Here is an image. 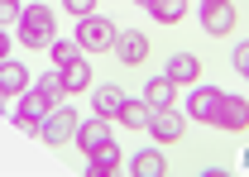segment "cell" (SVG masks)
I'll return each instance as SVG.
<instances>
[{"mask_svg":"<svg viewBox=\"0 0 249 177\" xmlns=\"http://www.w3.org/2000/svg\"><path fill=\"white\" fill-rule=\"evenodd\" d=\"M19 38H24L29 48H53V38H58L53 10H43V5H24V10H19Z\"/></svg>","mask_w":249,"mask_h":177,"instance_id":"obj_1","label":"cell"},{"mask_svg":"<svg viewBox=\"0 0 249 177\" xmlns=\"http://www.w3.org/2000/svg\"><path fill=\"white\" fill-rule=\"evenodd\" d=\"M115 43V24L110 19H101V15H87V19H77V48H87V53H101V48H110Z\"/></svg>","mask_w":249,"mask_h":177,"instance_id":"obj_2","label":"cell"},{"mask_svg":"<svg viewBox=\"0 0 249 177\" xmlns=\"http://www.w3.org/2000/svg\"><path fill=\"white\" fill-rule=\"evenodd\" d=\"M48 110H53V101H48L43 91H24V101H19V115H15V124H19L24 134H38V124L48 120Z\"/></svg>","mask_w":249,"mask_h":177,"instance_id":"obj_3","label":"cell"},{"mask_svg":"<svg viewBox=\"0 0 249 177\" xmlns=\"http://www.w3.org/2000/svg\"><path fill=\"white\" fill-rule=\"evenodd\" d=\"M38 134H43V144H67V139L77 134V115H72V110H62V106H53L48 120L38 124Z\"/></svg>","mask_w":249,"mask_h":177,"instance_id":"obj_4","label":"cell"},{"mask_svg":"<svg viewBox=\"0 0 249 177\" xmlns=\"http://www.w3.org/2000/svg\"><path fill=\"white\" fill-rule=\"evenodd\" d=\"M144 129H154L158 144H173V139H182V115L173 110V106H163V110H149V124Z\"/></svg>","mask_w":249,"mask_h":177,"instance_id":"obj_5","label":"cell"},{"mask_svg":"<svg viewBox=\"0 0 249 177\" xmlns=\"http://www.w3.org/2000/svg\"><path fill=\"white\" fill-rule=\"evenodd\" d=\"M216 124H225V129H235V134H240V129L249 124V101H245V96H225V91H220Z\"/></svg>","mask_w":249,"mask_h":177,"instance_id":"obj_6","label":"cell"},{"mask_svg":"<svg viewBox=\"0 0 249 177\" xmlns=\"http://www.w3.org/2000/svg\"><path fill=\"white\" fill-rule=\"evenodd\" d=\"M201 29H206V34H230V29H235V10H230V0H211V5L201 10Z\"/></svg>","mask_w":249,"mask_h":177,"instance_id":"obj_7","label":"cell"},{"mask_svg":"<svg viewBox=\"0 0 249 177\" xmlns=\"http://www.w3.org/2000/svg\"><path fill=\"white\" fill-rule=\"evenodd\" d=\"M216 110H220V91L216 87H196L192 91V101H187V115L192 120H211V124H216Z\"/></svg>","mask_w":249,"mask_h":177,"instance_id":"obj_8","label":"cell"},{"mask_svg":"<svg viewBox=\"0 0 249 177\" xmlns=\"http://www.w3.org/2000/svg\"><path fill=\"white\" fill-rule=\"evenodd\" d=\"M110 48H115V58H120V62H144L149 38H144L139 29H124V34H115V43H110Z\"/></svg>","mask_w":249,"mask_h":177,"instance_id":"obj_9","label":"cell"},{"mask_svg":"<svg viewBox=\"0 0 249 177\" xmlns=\"http://www.w3.org/2000/svg\"><path fill=\"white\" fill-rule=\"evenodd\" d=\"M110 144V124L96 115V120H87V124H77V148L82 153H96V148H106Z\"/></svg>","mask_w":249,"mask_h":177,"instance_id":"obj_10","label":"cell"},{"mask_svg":"<svg viewBox=\"0 0 249 177\" xmlns=\"http://www.w3.org/2000/svg\"><path fill=\"white\" fill-rule=\"evenodd\" d=\"M163 77H168L173 87H192V82L201 77V62L192 58V53H178V58L168 62V72H163Z\"/></svg>","mask_w":249,"mask_h":177,"instance_id":"obj_11","label":"cell"},{"mask_svg":"<svg viewBox=\"0 0 249 177\" xmlns=\"http://www.w3.org/2000/svg\"><path fill=\"white\" fill-rule=\"evenodd\" d=\"M0 91H5V96H24V91H29V72H24V67H19V62H0Z\"/></svg>","mask_w":249,"mask_h":177,"instance_id":"obj_12","label":"cell"},{"mask_svg":"<svg viewBox=\"0 0 249 177\" xmlns=\"http://www.w3.org/2000/svg\"><path fill=\"white\" fill-rule=\"evenodd\" d=\"M62 72V87L67 91H87L91 87V67H87V58H72L67 67H58Z\"/></svg>","mask_w":249,"mask_h":177,"instance_id":"obj_13","label":"cell"},{"mask_svg":"<svg viewBox=\"0 0 249 177\" xmlns=\"http://www.w3.org/2000/svg\"><path fill=\"white\" fill-rule=\"evenodd\" d=\"M173 82H168V77H154V82H149V87H144V106H149V110H163V106H173Z\"/></svg>","mask_w":249,"mask_h":177,"instance_id":"obj_14","label":"cell"},{"mask_svg":"<svg viewBox=\"0 0 249 177\" xmlns=\"http://www.w3.org/2000/svg\"><path fill=\"white\" fill-rule=\"evenodd\" d=\"M115 153H120L115 144L96 148V153H91V163H87V177H110V173H115Z\"/></svg>","mask_w":249,"mask_h":177,"instance_id":"obj_15","label":"cell"},{"mask_svg":"<svg viewBox=\"0 0 249 177\" xmlns=\"http://www.w3.org/2000/svg\"><path fill=\"white\" fill-rule=\"evenodd\" d=\"M115 115H120V124H129V129H144V124H149V106H144V101H129V96H124V106L115 110Z\"/></svg>","mask_w":249,"mask_h":177,"instance_id":"obj_16","label":"cell"},{"mask_svg":"<svg viewBox=\"0 0 249 177\" xmlns=\"http://www.w3.org/2000/svg\"><path fill=\"white\" fill-rule=\"evenodd\" d=\"M163 168H168V163H163V153H154V148L139 153V158L129 163V173H134V177H163Z\"/></svg>","mask_w":249,"mask_h":177,"instance_id":"obj_17","label":"cell"},{"mask_svg":"<svg viewBox=\"0 0 249 177\" xmlns=\"http://www.w3.org/2000/svg\"><path fill=\"white\" fill-rule=\"evenodd\" d=\"M120 106H124V91L120 87H101V91H96V115H101V120L115 115Z\"/></svg>","mask_w":249,"mask_h":177,"instance_id":"obj_18","label":"cell"},{"mask_svg":"<svg viewBox=\"0 0 249 177\" xmlns=\"http://www.w3.org/2000/svg\"><path fill=\"white\" fill-rule=\"evenodd\" d=\"M149 10H154V19L173 24V19H182V15H187V0H149Z\"/></svg>","mask_w":249,"mask_h":177,"instance_id":"obj_19","label":"cell"},{"mask_svg":"<svg viewBox=\"0 0 249 177\" xmlns=\"http://www.w3.org/2000/svg\"><path fill=\"white\" fill-rule=\"evenodd\" d=\"M48 53H53V67H67L72 58H82V48H77V43H67V38H53V48H48Z\"/></svg>","mask_w":249,"mask_h":177,"instance_id":"obj_20","label":"cell"},{"mask_svg":"<svg viewBox=\"0 0 249 177\" xmlns=\"http://www.w3.org/2000/svg\"><path fill=\"white\" fill-rule=\"evenodd\" d=\"M38 91H43V96H48V101H53V106H58L62 101V72H43V77H38Z\"/></svg>","mask_w":249,"mask_h":177,"instance_id":"obj_21","label":"cell"},{"mask_svg":"<svg viewBox=\"0 0 249 177\" xmlns=\"http://www.w3.org/2000/svg\"><path fill=\"white\" fill-rule=\"evenodd\" d=\"M67 5V15L72 19H87V15H96V0H62Z\"/></svg>","mask_w":249,"mask_h":177,"instance_id":"obj_22","label":"cell"},{"mask_svg":"<svg viewBox=\"0 0 249 177\" xmlns=\"http://www.w3.org/2000/svg\"><path fill=\"white\" fill-rule=\"evenodd\" d=\"M5 24H19V0H0V29Z\"/></svg>","mask_w":249,"mask_h":177,"instance_id":"obj_23","label":"cell"},{"mask_svg":"<svg viewBox=\"0 0 249 177\" xmlns=\"http://www.w3.org/2000/svg\"><path fill=\"white\" fill-rule=\"evenodd\" d=\"M235 72H240V77L249 72V43H235Z\"/></svg>","mask_w":249,"mask_h":177,"instance_id":"obj_24","label":"cell"},{"mask_svg":"<svg viewBox=\"0 0 249 177\" xmlns=\"http://www.w3.org/2000/svg\"><path fill=\"white\" fill-rule=\"evenodd\" d=\"M10 58V38H5V29H0V62Z\"/></svg>","mask_w":249,"mask_h":177,"instance_id":"obj_25","label":"cell"},{"mask_svg":"<svg viewBox=\"0 0 249 177\" xmlns=\"http://www.w3.org/2000/svg\"><path fill=\"white\" fill-rule=\"evenodd\" d=\"M5 101H10V96H5V91H0V106H5Z\"/></svg>","mask_w":249,"mask_h":177,"instance_id":"obj_26","label":"cell"},{"mask_svg":"<svg viewBox=\"0 0 249 177\" xmlns=\"http://www.w3.org/2000/svg\"><path fill=\"white\" fill-rule=\"evenodd\" d=\"M134 5H144V10H149V0H134Z\"/></svg>","mask_w":249,"mask_h":177,"instance_id":"obj_27","label":"cell"},{"mask_svg":"<svg viewBox=\"0 0 249 177\" xmlns=\"http://www.w3.org/2000/svg\"><path fill=\"white\" fill-rule=\"evenodd\" d=\"M206 5H211V0H206Z\"/></svg>","mask_w":249,"mask_h":177,"instance_id":"obj_28","label":"cell"}]
</instances>
